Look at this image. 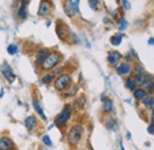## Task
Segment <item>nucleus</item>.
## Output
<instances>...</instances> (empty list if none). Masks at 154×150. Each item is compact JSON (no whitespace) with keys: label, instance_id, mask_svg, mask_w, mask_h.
Returning <instances> with one entry per match:
<instances>
[{"label":"nucleus","instance_id":"nucleus-1","mask_svg":"<svg viewBox=\"0 0 154 150\" xmlns=\"http://www.w3.org/2000/svg\"><path fill=\"white\" fill-rule=\"evenodd\" d=\"M83 135V126L82 125H74L68 133V141L71 145H77L81 141Z\"/></svg>","mask_w":154,"mask_h":150},{"label":"nucleus","instance_id":"nucleus-2","mask_svg":"<svg viewBox=\"0 0 154 150\" xmlns=\"http://www.w3.org/2000/svg\"><path fill=\"white\" fill-rule=\"evenodd\" d=\"M134 81L136 85H141L142 87L147 88L149 92H153L154 91V82L149 75H147V74L137 75V76H135Z\"/></svg>","mask_w":154,"mask_h":150},{"label":"nucleus","instance_id":"nucleus-3","mask_svg":"<svg viewBox=\"0 0 154 150\" xmlns=\"http://www.w3.org/2000/svg\"><path fill=\"white\" fill-rule=\"evenodd\" d=\"M59 60H60V56H59L58 53H51V54H49L48 57L45 58V61L43 62V64H42V69L48 70V69L54 68L58 62H59Z\"/></svg>","mask_w":154,"mask_h":150},{"label":"nucleus","instance_id":"nucleus-4","mask_svg":"<svg viewBox=\"0 0 154 150\" xmlns=\"http://www.w3.org/2000/svg\"><path fill=\"white\" fill-rule=\"evenodd\" d=\"M70 117H71V109H70V106H65L63 109V111L57 116L56 123H57L59 126H64L69 122Z\"/></svg>","mask_w":154,"mask_h":150},{"label":"nucleus","instance_id":"nucleus-5","mask_svg":"<svg viewBox=\"0 0 154 150\" xmlns=\"http://www.w3.org/2000/svg\"><path fill=\"white\" fill-rule=\"evenodd\" d=\"M70 80H71V77L69 74H60L55 80V88L58 91H63L64 88L68 87V85L70 83Z\"/></svg>","mask_w":154,"mask_h":150},{"label":"nucleus","instance_id":"nucleus-6","mask_svg":"<svg viewBox=\"0 0 154 150\" xmlns=\"http://www.w3.org/2000/svg\"><path fill=\"white\" fill-rule=\"evenodd\" d=\"M1 73L2 75L6 77V80L10 82V83H12L14 80H16V75L13 74V72H12V68L10 67V64L8 63H2V66H1Z\"/></svg>","mask_w":154,"mask_h":150},{"label":"nucleus","instance_id":"nucleus-7","mask_svg":"<svg viewBox=\"0 0 154 150\" xmlns=\"http://www.w3.org/2000/svg\"><path fill=\"white\" fill-rule=\"evenodd\" d=\"M13 147H14V144L8 137L0 138V150H12Z\"/></svg>","mask_w":154,"mask_h":150},{"label":"nucleus","instance_id":"nucleus-8","mask_svg":"<svg viewBox=\"0 0 154 150\" xmlns=\"http://www.w3.org/2000/svg\"><path fill=\"white\" fill-rule=\"evenodd\" d=\"M120 60H121V54L119 51H110L108 54V57H107L108 63L112 64V66H116Z\"/></svg>","mask_w":154,"mask_h":150},{"label":"nucleus","instance_id":"nucleus-9","mask_svg":"<svg viewBox=\"0 0 154 150\" xmlns=\"http://www.w3.org/2000/svg\"><path fill=\"white\" fill-rule=\"evenodd\" d=\"M37 125V118L35 116H29L25 119V128L27 129V131H32Z\"/></svg>","mask_w":154,"mask_h":150},{"label":"nucleus","instance_id":"nucleus-10","mask_svg":"<svg viewBox=\"0 0 154 150\" xmlns=\"http://www.w3.org/2000/svg\"><path fill=\"white\" fill-rule=\"evenodd\" d=\"M49 55V51L48 49H40L38 53H37V56H36V64L37 66H42L43 62L45 61V58Z\"/></svg>","mask_w":154,"mask_h":150},{"label":"nucleus","instance_id":"nucleus-11","mask_svg":"<svg viewBox=\"0 0 154 150\" xmlns=\"http://www.w3.org/2000/svg\"><path fill=\"white\" fill-rule=\"evenodd\" d=\"M50 8H51V6H50L49 2H46V1H42V2H40V6H39L38 15L39 16H43V17L48 16V15L50 13Z\"/></svg>","mask_w":154,"mask_h":150},{"label":"nucleus","instance_id":"nucleus-12","mask_svg":"<svg viewBox=\"0 0 154 150\" xmlns=\"http://www.w3.org/2000/svg\"><path fill=\"white\" fill-rule=\"evenodd\" d=\"M116 72H117V74H119V75L128 74V73L131 72V67H129V64H128V63H126V62H122V63H121V64L117 67Z\"/></svg>","mask_w":154,"mask_h":150},{"label":"nucleus","instance_id":"nucleus-13","mask_svg":"<svg viewBox=\"0 0 154 150\" xmlns=\"http://www.w3.org/2000/svg\"><path fill=\"white\" fill-rule=\"evenodd\" d=\"M103 112L106 113H112L114 111V104H113V101L112 100H109V99H107V100H104L103 101Z\"/></svg>","mask_w":154,"mask_h":150},{"label":"nucleus","instance_id":"nucleus-14","mask_svg":"<svg viewBox=\"0 0 154 150\" xmlns=\"http://www.w3.org/2000/svg\"><path fill=\"white\" fill-rule=\"evenodd\" d=\"M146 96H147V92L142 88H139V90L134 91V98L136 100H143Z\"/></svg>","mask_w":154,"mask_h":150},{"label":"nucleus","instance_id":"nucleus-15","mask_svg":"<svg viewBox=\"0 0 154 150\" xmlns=\"http://www.w3.org/2000/svg\"><path fill=\"white\" fill-rule=\"evenodd\" d=\"M32 105H33V107H35L36 112L38 113V114L42 117V118H43V119H46V117H45V114H44V112H43V110H42L40 105L38 104V101H37V100H32Z\"/></svg>","mask_w":154,"mask_h":150},{"label":"nucleus","instance_id":"nucleus-16","mask_svg":"<svg viewBox=\"0 0 154 150\" xmlns=\"http://www.w3.org/2000/svg\"><path fill=\"white\" fill-rule=\"evenodd\" d=\"M143 105L147 107V109H153L154 107V98L153 96H146L143 99Z\"/></svg>","mask_w":154,"mask_h":150},{"label":"nucleus","instance_id":"nucleus-17","mask_svg":"<svg viewBox=\"0 0 154 150\" xmlns=\"http://www.w3.org/2000/svg\"><path fill=\"white\" fill-rule=\"evenodd\" d=\"M84 105H85V96L84 95L77 98L76 100H75V106H76L77 109H82Z\"/></svg>","mask_w":154,"mask_h":150},{"label":"nucleus","instance_id":"nucleus-18","mask_svg":"<svg viewBox=\"0 0 154 150\" xmlns=\"http://www.w3.org/2000/svg\"><path fill=\"white\" fill-rule=\"evenodd\" d=\"M121 41H122V35L121 34H116V35H114L113 37L110 38V43L113 45H119L121 43Z\"/></svg>","mask_w":154,"mask_h":150},{"label":"nucleus","instance_id":"nucleus-19","mask_svg":"<svg viewBox=\"0 0 154 150\" xmlns=\"http://www.w3.org/2000/svg\"><path fill=\"white\" fill-rule=\"evenodd\" d=\"M26 2H23L21 5H20V8L19 11H18V16H19L20 18H25L26 17Z\"/></svg>","mask_w":154,"mask_h":150},{"label":"nucleus","instance_id":"nucleus-20","mask_svg":"<svg viewBox=\"0 0 154 150\" xmlns=\"http://www.w3.org/2000/svg\"><path fill=\"white\" fill-rule=\"evenodd\" d=\"M126 86H127L128 90H133V91H135V86H136V83H135V81L132 79V77H128V79L126 80Z\"/></svg>","mask_w":154,"mask_h":150},{"label":"nucleus","instance_id":"nucleus-21","mask_svg":"<svg viewBox=\"0 0 154 150\" xmlns=\"http://www.w3.org/2000/svg\"><path fill=\"white\" fill-rule=\"evenodd\" d=\"M69 4H70V6H71L72 12H76L77 15H78V13H79V10H78V4H79V1H69Z\"/></svg>","mask_w":154,"mask_h":150},{"label":"nucleus","instance_id":"nucleus-22","mask_svg":"<svg viewBox=\"0 0 154 150\" xmlns=\"http://www.w3.org/2000/svg\"><path fill=\"white\" fill-rule=\"evenodd\" d=\"M42 80L44 83H50L52 80H55V76H54V74H46L45 76H43Z\"/></svg>","mask_w":154,"mask_h":150},{"label":"nucleus","instance_id":"nucleus-23","mask_svg":"<svg viewBox=\"0 0 154 150\" xmlns=\"http://www.w3.org/2000/svg\"><path fill=\"white\" fill-rule=\"evenodd\" d=\"M64 10H65V12H66V15L69 16V17H71L72 16V10H71V6H70V4H69V1H66L65 2V5H64Z\"/></svg>","mask_w":154,"mask_h":150},{"label":"nucleus","instance_id":"nucleus-24","mask_svg":"<svg viewBox=\"0 0 154 150\" xmlns=\"http://www.w3.org/2000/svg\"><path fill=\"white\" fill-rule=\"evenodd\" d=\"M17 45H14V44H11V45H8V48H7V51H8V54L10 55H14L16 53H17Z\"/></svg>","mask_w":154,"mask_h":150},{"label":"nucleus","instance_id":"nucleus-25","mask_svg":"<svg viewBox=\"0 0 154 150\" xmlns=\"http://www.w3.org/2000/svg\"><path fill=\"white\" fill-rule=\"evenodd\" d=\"M43 143H44L45 145H48V147H51V145H52V142H51V139H50V137H49L48 135L43 136Z\"/></svg>","mask_w":154,"mask_h":150},{"label":"nucleus","instance_id":"nucleus-26","mask_svg":"<svg viewBox=\"0 0 154 150\" xmlns=\"http://www.w3.org/2000/svg\"><path fill=\"white\" fill-rule=\"evenodd\" d=\"M126 26H127V23H126V20H125V19H121V20H120V24H119V28H120V30H125V29H126Z\"/></svg>","mask_w":154,"mask_h":150},{"label":"nucleus","instance_id":"nucleus-27","mask_svg":"<svg viewBox=\"0 0 154 150\" xmlns=\"http://www.w3.org/2000/svg\"><path fill=\"white\" fill-rule=\"evenodd\" d=\"M114 124H115V122L113 120V118H109V119H108V122H107V126H108L109 129H112Z\"/></svg>","mask_w":154,"mask_h":150},{"label":"nucleus","instance_id":"nucleus-28","mask_svg":"<svg viewBox=\"0 0 154 150\" xmlns=\"http://www.w3.org/2000/svg\"><path fill=\"white\" fill-rule=\"evenodd\" d=\"M100 1H89V4H90V7L91 8H94V10H96V4H98Z\"/></svg>","mask_w":154,"mask_h":150},{"label":"nucleus","instance_id":"nucleus-29","mask_svg":"<svg viewBox=\"0 0 154 150\" xmlns=\"http://www.w3.org/2000/svg\"><path fill=\"white\" fill-rule=\"evenodd\" d=\"M122 4H123V6H125V8H129V7H131L129 1H122Z\"/></svg>","mask_w":154,"mask_h":150},{"label":"nucleus","instance_id":"nucleus-30","mask_svg":"<svg viewBox=\"0 0 154 150\" xmlns=\"http://www.w3.org/2000/svg\"><path fill=\"white\" fill-rule=\"evenodd\" d=\"M154 125L153 124H152V125H149V126H148V132H149V133H153L154 132Z\"/></svg>","mask_w":154,"mask_h":150},{"label":"nucleus","instance_id":"nucleus-31","mask_svg":"<svg viewBox=\"0 0 154 150\" xmlns=\"http://www.w3.org/2000/svg\"><path fill=\"white\" fill-rule=\"evenodd\" d=\"M149 44H154V38H151V39H149Z\"/></svg>","mask_w":154,"mask_h":150},{"label":"nucleus","instance_id":"nucleus-32","mask_svg":"<svg viewBox=\"0 0 154 150\" xmlns=\"http://www.w3.org/2000/svg\"><path fill=\"white\" fill-rule=\"evenodd\" d=\"M121 147H122V143H121ZM122 150H125V148H123V147H122Z\"/></svg>","mask_w":154,"mask_h":150},{"label":"nucleus","instance_id":"nucleus-33","mask_svg":"<svg viewBox=\"0 0 154 150\" xmlns=\"http://www.w3.org/2000/svg\"><path fill=\"white\" fill-rule=\"evenodd\" d=\"M12 150H13V149H12Z\"/></svg>","mask_w":154,"mask_h":150}]
</instances>
